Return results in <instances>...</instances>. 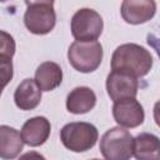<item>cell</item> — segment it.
I'll list each match as a JSON object with an SVG mask.
<instances>
[{
	"instance_id": "obj_1",
	"label": "cell",
	"mask_w": 160,
	"mask_h": 160,
	"mask_svg": "<svg viewBox=\"0 0 160 160\" xmlns=\"http://www.w3.org/2000/svg\"><path fill=\"white\" fill-rule=\"evenodd\" d=\"M152 68V56L145 48L128 42L118 46L111 56V70L135 79L142 78Z\"/></svg>"
},
{
	"instance_id": "obj_2",
	"label": "cell",
	"mask_w": 160,
	"mask_h": 160,
	"mask_svg": "<svg viewBox=\"0 0 160 160\" xmlns=\"http://www.w3.org/2000/svg\"><path fill=\"white\" fill-rule=\"evenodd\" d=\"M98 129L85 121L69 122L60 130V140L62 145L74 152H84L90 150L98 141Z\"/></svg>"
},
{
	"instance_id": "obj_3",
	"label": "cell",
	"mask_w": 160,
	"mask_h": 160,
	"mask_svg": "<svg viewBox=\"0 0 160 160\" xmlns=\"http://www.w3.org/2000/svg\"><path fill=\"white\" fill-rule=\"evenodd\" d=\"M134 138L126 129L115 126L100 139V151L105 160H130L132 156Z\"/></svg>"
},
{
	"instance_id": "obj_4",
	"label": "cell",
	"mask_w": 160,
	"mask_h": 160,
	"mask_svg": "<svg viewBox=\"0 0 160 160\" xmlns=\"http://www.w3.org/2000/svg\"><path fill=\"white\" fill-rule=\"evenodd\" d=\"M70 65L80 72L95 71L102 60V46L99 41H74L68 50Z\"/></svg>"
},
{
	"instance_id": "obj_5",
	"label": "cell",
	"mask_w": 160,
	"mask_h": 160,
	"mask_svg": "<svg viewBox=\"0 0 160 160\" xmlns=\"http://www.w3.org/2000/svg\"><path fill=\"white\" fill-rule=\"evenodd\" d=\"M26 4L24 24L26 29L36 35L49 34L56 24V14L52 1H30Z\"/></svg>"
},
{
	"instance_id": "obj_6",
	"label": "cell",
	"mask_w": 160,
	"mask_h": 160,
	"mask_svg": "<svg viewBox=\"0 0 160 160\" xmlns=\"http://www.w3.org/2000/svg\"><path fill=\"white\" fill-rule=\"evenodd\" d=\"M104 28L102 18L92 9L78 10L71 19V34L76 41H96Z\"/></svg>"
},
{
	"instance_id": "obj_7",
	"label": "cell",
	"mask_w": 160,
	"mask_h": 160,
	"mask_svg": "<svg viewBox=\"0 0 160 160\" xmlns=\"http://www.w3.org/2000/svg\"><path fill=\"white\" fill-rule=\"evenodd\" d=\"M112 116L122 128H136L144 122L145 112L136 99H124L114 102Z\"/></svg>"
},
{
	"instance_id": "obj_8",
	"label": "cell",
	"mask_w": 160,
	"mask_h": 160,
	"mask_svg": "<svg viewBox=\"0 0 160 160\" xmlns=\"http://www.w3.org/2000/svg\"><path fill=\"white\" fill-rule=\"evenodd\" d=\"M138 90L139 81L132 76L111 71L106 78V91L114 102L124 99H135Z\"/></svg>"
},
{
	"instance_id": "obj_9",
	"label": "cell",
	"mask_w": 160,
	"mask_h": 160,
	"mask_svg": "<svg viewBox=\"0 0 160 160\" xmlns=\"http://www.w3.org/2000/svg\"><path fill=\"white\" fill-rule=\"evenodd\" d=\"M120 11L128 24L139 25L152 19L156 12V2L152 0H125Z\"/></svg>"
},
{
	"instance_id": "obj_10",
	"label": "cell",
	"mask_w": 160,
	"mask_h": 160,
	"mask_svg": "<svg viewBox=\"0 0 160 160\" xmlns=\"http://www.w3.org/2000/svg\"><path fill=\"white\" fill-rule=\"evenodd\" d=\"M51 125L50 121L44 116H35L25 121L21 128V139L24 144L29 146H40L50 136Z\"/></svg>"
},
{
	"instance_id": "obj_11",
	"label": "cell",
	"mask_w": 160,
	"mask_h": 160,
	"mask_svg": "<svg viewBox=\"0 0 160 160\" xmlns=\"http://www.w3.org/2000/svg\"><path fill=\"white\" fill-rule=\"evenodd\" d=\"M15 105L20 110H32L41 101V90L32 79L22 80L14 92Z\"/></svg>"
},
{
	"instance_id": "obj_12",
	"label": "cell",
	"mask_w": 160,
	"mask_h": 160,
	"mask_svg": "<svg viewBox=\"0 0 160 160\" xmlns=\"http://www.w3.org/2000/svg\"><path fill=\"white\" fill-rule=\"evenodd\" d=\"M96 104L94 90L88 86H78L72 89L66 98V109L72 114L89 112Z\"/></svg>"
},
{
	"instance_id": "obj_13",
	"label": "cell",
	"mask_w": 160,
	"mask_h": 160,
	"mask_svg": "<svg viewBox=\"0 0 160 160\" xmlns=\"http://www.w3.org/2000/svg\"><path fill=\"white\" fill-rule=\"evenodd\" d=\"M132 155L136 160H160L159 138L150 132H141L132 141Z\"/></svg>"
},
{
	"instance_id": "obj_14",
	"label": "cell",
	"mask_w": 160,
	"mask_h": 160,
	"mask_svg": "<svg viewBox=\"0 0 160 160\" xmlns=\"http://www.w3.org/2000/svg\"><path fill=\"white\" fill-rule=\"evenodd\" d=\"M24 141L20 132L8 125H0V158L4 160L15 159L22 150Z\"/></svg>"
},
{
	"instance_id": "obj_15",
	"label": "cell",
	"mask_w": 160,
	"mask_h": 160,
	"mask_svg": "<svg viewBox=\"0 0 160 160\" xmlns=\"http://www.w3.org/2000/svg\"><path fill=\"white\" fill-rule=\"evenodd\" d=\"M62 81V70L54 61L41 62L35 71V82L42 91L56 89Z\"/></svg>"
},
{
	"instance_id": "obj_16",
	"label": "cell",
	"mask_w": 160,
	"mask_h": 160,
	"mask_svg": "<svg viewBox=\"0 0 160 160\" xmlns=\"http://www.w3.org/2000/svg\"><path fill=\"white\" fill-rule=\"evenodd\" d=\"M15 49L16 45L14 38L9 32L0 30V58L11 59L15 54Z\"/></svg>"
},
{
	"instance_id": "obj_17",
	"label": "cell",
	"mask_w": 160,
	"mask_h": 160,
	"mask_svg": "<svg viewBox=\"0 0 160 160\" xmlns=\"http://www.w3.org/2000/svg\"><path fill=\"white\" fill-rule=\"evenodd\" d=\"M14 75L12 61L9 58H0V95L2 89L11 81Z\"/></svg>"
},
{
	"instance_id": "obj_18",
	"label": "cell",
	"mask_w": 160,
	"mask_h": 160,
	"mask_svg": "<svg viewBox=\"0 0 160 160\" xmlns=\"http://www.w3.org/2000/svg\"><path fill=\"white\" fill-rule=\"evenodd\" d=\"M18 160H46V159L36 151H29V152L22 154Z\"/></svg>"
},
{
	"instance_id": "obj_19",
	"label": "cell",
	"mask_w": 160,
	"mask_h": 160,
	"mask_svg": "<svg viewBox=\"0 0 160 160\" xmlns=\"http://www.w3.org/2000/svg\"><path fill=\"white\" fill-rule=\"evenodd\" d=\"M91 160H100V159H91Z\"/></svg>"
}]
</instances>
